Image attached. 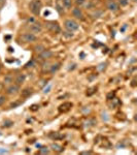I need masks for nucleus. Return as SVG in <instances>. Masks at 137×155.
Wrapping results in <instances>:
<instances>
[{"mask_svg": "<svg viewBox=\"0 0 137 155\" xmlns=\"http://www.w3.org/2000/svg\"><path fill=\"white\" fill-rule=\"evenodd\" d=\"M42 7V3L40 0H32L29 4V8L31 10V13H34L35 16H39Z\"/></svg>", "mask_w": 137, "mask_h": 155, "instance_id": "obj_1", "label": "nucleus"}, {"mask_svg": "<svg viewBox=\"0 0 137 155\" xmlns=\"http://www.w3.org/2000/svg\"><path fill=\"white\" fill-rule=\"evenodd\" d=\"M44 26H45V28H47V30H50L51 32H53V33H59L60 31H61L60 25L57 23V22L47 21V22H45Z\"/></svg>", "mask_w": 137, "mask_h": 155, "instance_id": "obj_2", "label": "nucleus"}, {"mask_svg": "<svg viewBox=\"0 0 137 155\" xmlns=\"http://www.w3.org/2000/svg\"><path fill=\"white\" fill-rule=\"evenodd\" d=\"M64 26L65 28L68 30V31H71V32H73V31H76L79 28L78 26V24L76 23L75 21H73V20H71V19H68L65 21V23H64Z\"/></svg>", "mask_w": 137, "mask_h": 155, "instance_id": "obj_3", "label": "nucleus"}, {"mask_svg": "<svg viewBox=\"0 0 137 155\" xmlns=\"http://www.w3.org/2000/svg\"><path fill=\"white\" fill-rule=\"evenodd\" d=\"M29 29L31 32H33V33H38L42 30V25L40 23H38V22L33 21L32 23H30V25H29Z\"/></svg>", "mask_w": 137, "mask_h": 155, "instance_id": "obj_4", "label": "nucleus"}, {"mask_svg": "<svg viewBox=\"0 0 137 155\" xmlns=\"http://www.w3.org/2000/svg\"><path fill=\"white\" fill-rule=\"evenodd\" d=\"M22 39L25 43H33L37 39V37L33 33H25V34L22 35Z\"/></svg>", "mask_w": 137, "mask_h": 155, "instance_id": "obj_5", "label": "nucleus"}, {"mask_svg": "<svg viewBox=\"0 0 137 155\" xmlns=\"http://www.w3.org/2000/svg\"><path fill=\"white\" fill-rule=\"evenodd\" d=\"M107 8L111 12H116V10L119 9V4L116 3V1H113V0H110V1L107 2Z\"/></svg>", "mask_w": 137, "mask_h": 155, "instance_id": "obj_6", "label": "nucleus"}, {"mask_svg": "<svg viewBox=\"0 0 137 155\" xmlns=\"http://www.w3.org/2000/svg\"><path fill=\"white\" fill-rule=\"evenodd\" d=\"M53 52L51 50H47V49H44L42 52L40 53V58L42 59H44V60H47V59H50V58H52L53 57Z\"/></svg>", "mask_w": 137, "mask_h": 155, "instance_id": "obj_7", "label": "nucleus"}, {"mask_svg": "<svg viewBox=\"0 0 137 155\" xmlns=\"http://www.w3.org/2000/svg\"><path fill=\"white\" fill-rule=\"evenodd\" d=\"M71 106H72V103H71V102H64L63 105H61L59 106V111L61 113L62 112L66 113V112H68L71 109Z\"/></svg>", "mask_w": 137, "mask_h": 155, "instance_id": "obj_8", "label": "nucleus"}, {"mask_svg": "<svg viewBox=\"0 0 137 155\" xmlns=\"http://www.w3.org/2000/svg\"><path fill=\"white\" fill-rule=\"evenodd\" d=\"M72 15H73V17H75L76 19H82V17H84L81 9L79 7H74L72 9Z\"/></svg>", "mask_w": 137, "mask_h": 155, "instance_id": "obj_9", "label": "nucleus"}, {"mask_svg": "<svg viewBox=\"0 0 137 155\" xmlns=\"http://www.w3.org/2000/svg\"><path fill=\"white\" fill-rule=\"evenodd\" d=\"M7 93L8 94H16V93H18V91H19V85H11V86H9L7 88Z\"/></svg>", "mask_w": 137, "mask_h": 155, "instance_id": "obj_10", "label": "nucleus"}, {"mask_svg": "<svg viewBox=\"0 0 137 155\" xmlns=\"http://www.w3.org/2000/svg\"><path fill=\"white\" fill-rule=\"evenodd\" d=\"M51 148H52L55 152H58V153H61V152L64 150L63 147H62L61 145H59V144H56V143H53L52 145H51Z\"/></svg>", "mask_w": 137, "mask_h": 155, "instance_id": "obj_11", "label": "nucleus"}, {"mask_svg": "<svg viewBox=\"0 0 137 155\" xmlns=\"http://www.w3.org/2000/svg\"><path fill=\"white\" fill-rule=\"evenodd\" d=\"M25 79H26L25 75H19L18 77H17V79H16V84H17V85H21L22 83H24Z\"/></svg>", "mask_w": 137, "mask_h": 155, "instance_id": "obj_12", "label": "nucleus"}, {"mask_svg": "<svg viewBox=\"0 0 137 155\" xmlns=\"http://www.w3.org/2000/svg\"><path fill=\"white\" fill-rule=\"evenodd\" d=\"M59 68H60V64L59 63L53 64V65H51V67H50V72L51 74H54V72H56Z\"/></svg>", "mask_w": 137, "mask_h": 155, "instance_id": "obj_13", "label": "nucleus"}, {"mask_svg": "<svg viewBox=\"0 0 137 155\" xmlns=\"http://www.w3.org/2000/svg\"><path fill=\"white\" fill-rule=\"evenodd\" d=\"M62 2H63L64 7L66 8H70L72 6V0H62Z\"/></svg>", "mask_w": 137, "mask_h": 155, "instance_id": "obj_14", "label": "nucleus"}, {"mask_svg": "<svg viewBox=\"0 0 137 155\" xmlns=\"http://www.w3.org/2000/svg\"><path fill=\"white\" fill-rule=\"evenodd\" d=\"M13 125V122L11 120H5L3 122V127H11Z\"/></svg>", "mask_w": 137, "mask_h": 155, "instance_id": "obj_15", "label": "nucleus"}, {"mask_svg": "<svg viewBox=\"0 0 137 155\" xmlns=\"http://www.w3.org/2000/svg\"><path fill=\"white\" fill-rule=\"evenodd\" d=\"M106 65H107V63H105V62L104 63H100L98 65V70L99 71H104L105 68H106Z\"/></svg>", "mask_w": 137, "mask_h": 155, "instance_id": "obj_16", "label": "nucleus"}, {"mask_svg": "<svg viewBox=\"0 0 137 155\" xmlns=\"http://www.w3.org/2000/svg\"><path fill=\"white\" fill-rule=\"evenodd\" d=\"M31 94V89H25V90H23L22 91V95L23 96H29V95Z\"/></svg>", "mask_w": 137, "mask_h": 155, "instance_id": "obj_17", "label": "nucleus"}, {"mask_svg": "<svg viewBox=\"0 0 137 155\" xmlns=\"http://www.w3.org/2000/svg\"><path fill=\"white\" fill-rule=\"evenodd\" d=\"M39 153L40 154H48L50 153V150H48V148H47V147H42L40 150H39Z\"/></svg>", "mask_w": 137, "mask_h": 155, "instance_id": "obj_18", "label": "nucleus"}, {"mask_svg": "<svg viewBox=\"0 0 137 155\" xmlns=\"http://www.w3.org/2000/svg\"><path fill=\"white\" fill-rule=\"evenodd\" d=\"M34 50H35V52H37V53H41L42 51L44 50V48H43V46L39 44V46H36L35 48H34Z\"/></svg>", "mask_w": 137, "mask_h": 155, "instance_id": "obj_19", "label": "nucleus"}, {"mask_svg": "<svg viewBox=\"0 0 137 155\" xmlns=\"http://www.w3.org/2000/svg\"><path fill=\"white\" fill-rule=\"evenodd\" d=\"M51 89H52V85H47V86H45L44 88H43V93L44 94H47V93H48L51 91Z\"/></svg>", "mask_w": 137, "mask_h": 155, "instance_id": "obj_20", "label": "nucleus"}, {"mask_svg": "<svg viewBox=\"0 0 137 155\" xmlns=\"http://www.w3.org/2000/svg\"><path fill=\"white\" fill-rule=\"evenodd\" d=\"M113 97H115V92H110L109 94H107V99L108 100H111Z\"/></svg>", "mask_w": 137, "mask_h": 155, "instance_id": "obj_21", "label": "nucleus"}, {"mask_svg": "<svg viewBox=\"0 0 137 155\" xmlns=\"http://www.w3.org/2000/svg\"><path fill=\"white\" fill-rule=\"evenodd\" d=\"M86 2V0H75V3H76V5H82Z\"/></svg>", "mask_w": 137, "mask_h": 155, "instance_id": "obj_22", "label": "nucleus"}, {"mask_svg": "<svg viewBox=\"0 0 137 155\" xmlns=\"http://www.w3.org/2000/svg\"><path fill=\"white\" fill-rule=\"evenodd\" d=\"M120 4L122 5V6H125V5L128 4V0H120Z\"/></svg>", "mask_w": 137, "mask_h": 155, "instance_id": "obj_23", "label": "nucleus"}, {"mask_svg": "<svg viewBox=\"0 0 137 155\" xmlns=\"http://www.w3.org/2000/svg\"><path fill=\"white\" fill-rule=\"evenodd\" d=\"M38 108H39V106H37V105H32V106H30V110H31V111H37Z\"/></svg>", "mask_w": 137, "mask_h": 155, "instance_id": "obj_24", "label": "nucleus"}, {"mask_svg": "<svg viewBox=\"0 0 137 155\" xmlns=\"http://www.w3.org/2000/svg\"><path fill=\"white\" fill-rule=\"evenodd\" d=\"M92 153H93L92 151H82V152H81V155H89V154H92Z\"/></svg>", "mask_w": 137, "mask_h": 155, "instance_id": "obj_25", "label": "nucleus"}, {"mask_svg": "<svg viewBox=\"0 0 137 155\" xmlns=\"http://www.w3.org/2000/svg\"><path fill=\"white\" fill-rule=\"evenodd\" d=\"M4 4H5V0H0V10L3 8Z\"/></svg>", "mask_w": 137, "mask_h": 155, "instance_id": "obj_26", "label": "nucleus"}, {"mask_svg": "<svg viewBox=\"0 0 137 155\" xmlns=\"http://www.w3.org/2000/svg\"><path fill=\"white\" fill-rule=\"evenodd\" d=\"M6 153H8L7 150H5L3 148H0V154H6Z\"/></svg>", "mask_w": 137, "mask_h": 155, "instance_id": "obj_27", "label": "nucleus"}, {"mask_svg": "<svg viewBox=\"0 0 137 155\" xmlns=\"http://www.w3.org/2000/svg\"><path fill=\"white\" fill-rule=\"evenodd\" d=\"M4 101H5V97H4V96H1V97H0V106L3 105Z\"/></svg>", "mask_w": 137, "mask_h": 155, "instance_id": "obj_28", "label": "nucleus"}, {"mask_svg": "<svg viewBox=\"0 0 137 155\" xmlns=\"http://www.w3.org/2000/svg\"><path fill=\"white\" fill-rule=\"evenodd\" d=\"M126 28H127V24H124L123 25V27L121 28V32H124V31L126 30Z\"/></svg>", "mask_w": 137, "mask_h": 155, "instance_id": "obj_29", "label": "nucleus"}, {"mask_svg": "<svg viewBox=\"0 0 137 155\" xmlns=\"http://www.w3.org/2000/svg\"><path fill=\"white\" fill-rule=\"evenodd\" d=\"M10 82H11V78L10 77L5 78V83H10Z\"/></svg>", "mask_w": 137, "mask_h": 155, "instance_id": "obj_30", "label": "nucleus"}, {"mask_svg": "<svg viewBox=\"0 0 137 155\" xmlns=\"http://www.w3.org/2000/svg\"><path fill=\"white\" fill-rule=\"evenodd\" d=\"M57 9H58V12L60 13H62V9H61V7H60V5H57Z\"/></svg>", "mask_w": 137, "mask_h": 155, "instance_id": "obj_31", "label": "nucleus"}, {"mask_svg": "<svg viewBox=\"0 0 137 155\" xmlns=\"http://www.w3.org/2000/svg\"><path fill=\"white\" fill-rule=\"evenodd\" d=\"M32 65H33V61H30L29 63L27 64V67H31V66H32Z\"/></svg>", "mask_w": 137, "mask_h": 155, "instance_id": "obj_32", "label": "nucleus"}, {"mask_svg": "<svg viewBox=\"0 0 137 155\" xmlns=\"http://www.w3.org/2000/svg\"><path fill=\"white\" fill-rule=\"evenodd\" d=\"M8 52L13 53V48H11V47H9V48H8Z\"/></svg>", "mask_w": 137, "mask_h": 155, "instance_id": "obj_33", "label": "nucleus"}, {"mask_svg": "<svg viewBox=\"0 0 137 155\" xmlns=\"http://www.w3.org/2000/svg\"><path fill=\"white\" fill-rule=\"evenodd\" d=\"M135 82H136L135 80H133V81H132V86H133V87H135V86H136V84H135Z\"/></svg>", "mask_w": 137, "mask_h": 155, "instance_id": "obj_34", "label": "nucleus"}, {"mask_svg": "<svg viewBox=\"0 0 137 155\" xmlns=\"http://www.w3.org/2000/svg\"><path fill=\"white\" fill-rule=\"evenodd\" d=\"M48 13H48V12H45V13H44V16H47Z\"/></svg>", "mask_w": 137, "mask_h": 155, "instance_id": "obj_35", "label": "nucleus"}, {"mask_svg": "<svg viewBox=\"0 0 137 155\" xmlns=\"http://www.w3.org/2000/svg\"><path fill=\"white\" fill-rule=\"evenodd\" d=\"M131 1H133V2H136V1H137V0H131Z\"/></svg>", "mask_w": 137, "mask_h": 155, "instance_id": "obj_36", "label": "nucleus"}]
</instances>
